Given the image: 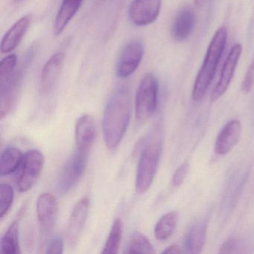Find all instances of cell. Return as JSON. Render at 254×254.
Segmentation results:
<instances>
[{"mask_svg":"<svg viewBox=\"0 0 254 254\" xmlns=\"http://www.w3.org/2000/svg\"><path fill=\"white\" fill-rule=\"evenodd\" d=\"M242 53V46L241 44H236L232 47L221 69L219 80L211 94L212 102L219 99L228 90Z\"/></svg>","mask_w":254,"mask_h":254,"instance_id":"obj_12","label":"cell"},{"mask_svg":"<svg viewBox=\"0 0 254 254\" xmlns=\"http://www.w3.org/2000/svg\"><path fill=\"white\" fill-rule=\"evenodd\" d=\"M131 95L128 87H119L107 103L102 120L104 140L110 150L120 145L130 124Z\"/></svg>","mask_w":254,"mask_h":254,"instance_id":"obj_1","label":"cell"},{"mask_svg":"<svg viewBox=\"0 0 254 254\" xmlns=\"http://www.w3.org/2000/svg\"><path fill=\"white\" fill-rule=\"evenodd\" d=\"M209 0H194L195 5H197L199 8H202L205 5L209 2Z\"/></svg>","mask_w":254,"mask_h":254,"instance_id":"obj_32","label":"cell"},{"mask_svg":"<svg viewBox=\"0 0 254 254\" xmlns=\"http://www.w3.org/2000/svg\"><path fill=\"white\" fill-rule=\"evenodd\" d=\"M18 220H15L8 227V230L1 239V251L5 254H18L20 251L19 243Z\"/></svg>","mask_w":254,"mask_h":254,"instance_id":"obj_22","label":"cell"},{"mask_svg":"<svg viewBox=\"0 0 254 254\" xmlns=\"http://www.w3.org/2000/svg\"><path fill=\"white\" fill-rule=\"evenodd\" d=\"M24 66L16 69L6 79L0 81V117L3 120L15 110L18 103L24 75Z\"/></svg>","mask_w":254,"mask_h":254,"instance_id":"obj_6","label":"cell"},{"mask_svg":"<svg viewBox=\"0 0 254 254\" xmlns=\"http://www.w3.org/2000/svg\"><path fill=\"white\" fill-rule=\"evenodd\" d=\"M196 23V16L191 8L181 10L175 17L172 27V35L175 41L187 40L192 33Z\"/></svg>","mask_w":254,"mask_h":254,"instance_id":"obj_17","label":"cell"},{"mask_svg":"<svg viewBox=\"0 0 254 254\" xmlns=\"http://www.w3.org/2000/svg\"><path fill=\"white\" fill-rule=\"evenodd\" d=\"M64 248V240L62 236H56L49 243L48 247L47 248V254H63Z\"/></svg>","mask_w":254,"mask_h":254,"instance_id":"obj_29","label":"cell"},{"mask_svg":"<svg viewBox=\"0 0 254 254\" xmlns=\"http://www.w3.org/2000/svg\"><path fill=\"white\" fill-rule=\"evenodd\" d=\"M178 213L176 211L168 212L161 217L154 227V236L157 240L165 241L173 234L178 222Z\"/></svg>","mask_w":254,"mask_h":254,"instance_id":"obj_21","label":"cell"},{"mask_svg":"<svg viewBox=\"0 0 254 254\" xmlns=\"http://www.w3.org/2000/svg\"><path fill=\"white\" fill-rule=\"evenodd\" d=\"M14 190L8 184L0 185V218H4L11 209L14 200Z\"/></svg>","mask_w":254,"mask_h":254,"instance_id":"obj_25","label":"cell"},{"mask_svg":"<svg viewBox=\"0 0 254 254\" xmlns=\"http://www.w3.org/2000/svg\"><path fill=\"white\" fill-rule=\"evenodd\" d=\"M23 155L19 148L14 146L7 147L2 151L0 160V175L7 176L15 172L23 163Z\"/></svg>","mask_w":254,"mask_h":254,"instance_id":"obj_20","label":"cell"},{"mask_svg":"<svg viewBox=\"0 0 254 254\" xmlns=\"http://www.w3.org/2000/svg\"><path fill=\"white\" fill-rule=\"evenodd\" d=\"M84 0H63L53 26L56 36L62 35L82 5Z\"/></svg>","mask_w":254,"mask_h":254,"instance_id":"obj_18","label":"cell"},{"mask_svg":"<svg viewBox=\"0 0 254 254\" xmlns=\"http://www.w3.org/2000/svg\"><path fill=\"white\" fill-rule=\"evenodd\" d=\"M65 55L62 52L53 54L46 62L40 78V91L43 95L51 93L63 69Z\"/></svg>","mask_w":254,"mask_h":254,"instance_id":"obj_13","label":"cell"},{"mask_svg":"<svg viewBox=\"0 0 254 254\" xmlns=\"http://www.w3.org/2000/svg\"><path fill=\"white\" fill-rule=\"evenodd\" d=\"M127 253L129 254H152L155 253V250L145 235L139 231H135L130 239Z\"/></svg>","mask_w":254,"mask_h":254,"instance_id":"obj_24","label":"cell"},{"mask_svg":"<svg viewBox=\"0 0 254 254\" xmlns=\"http://www.w3.org/2000/svg\"><path fill=\"white\" fill-rule=\"evenodd\" d=\"M206 224L197 221L189 230L185 240V249L190 254H200L204 246Z\"/></svg>","mask_w":254,"mask_h":254,"instance_id":"obj_19","label":"cell"},{"mask_svg":"<svg viewBox=\"0 0 254 254\" xmlns=\"http://www.w3.org/2000/svg\"><path fill=\"white\" fill-rule=\"evenodd\" d=\"M254 85V59L250 64L242 84V90L244 93H248L252 90Z\"/></svg>","mask_w":254,"mask_h":254,"instance_id":"obj_27","label":"cell"},{"mask_svg":"<svg viewBox=\"0 0 254 254\" xmlns=\"http://www.w3.org/2000/svg\"><path fill=\"white\" fill-rule=\"evenodd\" d=\"M182 249L181 247L178 245H172L169 248H166L163 254H181Z\"/></svg>","mask_w":254,"mask_h":254,"instance_id":"obj_31","label":"cell"},{"mask_svg":"<svg viewBox=\"0 0 254 254\" xmlns=\"http://www.w3.org/2000/svg\"><path fill=\"white\" fill-rule=\"evenodd\" d=\"M17 57L10 54L0 62V81L9 78L17 69Z\"/></svg>","mask_w":254,"mask_h":254,"instance_id":"obj_26","label":"cell"},{"mask_svg":"<svg viewBox=\"0 0 254 254\" xmlns=\"http://www.w3.org/2000/svg\"><path fill=\"white\" fill-rule=\"evenodd\" d=\"M96 137V126L94 119L90 115L80 117L75 128L76 149L90 154Z\"/></svg>","mask_w":254,"mask_h":254,"instance_id":"obj_14","label":"cell"},{"mask_svg":"<svg viewBox=\"0 0 254 254\" xmlns=\"http://www.w3.org/2000/svg\"><path fill=\"white\" fill-rule=\"evenodd\" d=\"M188 169L189 164L187 162L183 163L177 169L172 177V184L174 187H178L183 184L186 176H187Z\"/></svg>","mask_w":254,"mask_h":254,"instance_id":"obj_28","label":"cell"},{"mask_svg":"<svg viewBox=\"0 0 254 254\" xmlns=\"http://www.w3.org/2000/svg\"><path fill=\"white\" fill-rule=\"evenodd\" d=\"M227 32L225 26H221L215 32L206 50L204 60L197 73L193 86L191 96L196 102L201 100L207 92L222 57L227 44Z\"/></svg>","mask_w":254,"mask_h":254,"instance_id":"obj_2","label":"cell"},{"mask_svg":"<svg viewBox=\"0 0 254 254\" xmlns=\"http://www.w3.org/2000/svg\"><path fill=\"white\" fill-rule=\"evenodd\" d=\"M162 0H133L129 8V20L136 26H146L157 20L161 11Z\"/></svg>","mask_w":254,"mask_h":254,"instance_id":"obj_10","label":"cell"},{"mask_svg":"<svg viewBox=\"0 0 254 254\" xmlns=\"http://www.w3.org/2000/svg\"><path fill=\"white\" fill-rule=\"evenodd\" d=\"M158 103V82L153 74L144 75L135 99V116L139 123L148 121L155 113Z\"/></svg>","mask_w":254,"mask_h":254,"instance_id":"obj_4","label":"cell"},{"mask_svg":"<svg viewBox=\"0 0 254 254\" xmlns=\"http://www.w3.org/2000/svg\"><path fill=\"white\" fill-rule=\"evenodd\" d=\"M90 209V198L84 197L74 206L68 223L67 239L68 245L70 248L76 246L82 234Z\"/></svg>","mask_w":254,"mask_h":254,"instance_id":"obj_11","label":"cell"},{"mask_svg":"<svg viewBox=\"0 0 254 254\" xmlns=\"http://www.w3.org/2000/svg\"><path fill=\"white\" fill-rule=\"evenodd\" d=\"M238 247V242L233 239H229L226 241L220 248L219 254H230L236 251Z\"/></svg>","mask_w":254,"mask_h":254,"instance_id":"obj_30","label":"cell"},{"mask_svg":"<svg viewBox=\"0 0 254 254\" xmlns=\"http://www.w3.org/2000/svg\"><path fill=\"white\" fill-rule=\"evenodd\" d=\"M123 224L120 218L114 221L110 232L108 239L104 247L102 254H117L121 245L123 238Z\"/></svg>","mask_w":254,"mask_h":254,"instance_id":"obj_23","label":"cell"},{"mask_svg":"<svg viewBox=\"0 0 254 254\" xmlns=\"http://www.w3.org/2000/svg\"><path fill=\"white\" fill-rule=\"evenodd\" d=\"M89 154L75 149L65 163L58 181V190L61 194H66L76 187L87 167Z\"/></svg>","mask_w":254,"mask_h":254,"instance_id":"obj_5","label":"cell"},{"mask_svg":"<svg viewBox=\"0 0 254 254\" xmlns=\"http://www.w3.org/2000/svg\"><path fill=\"white\" fill-rule=\"evenodd\" d=\"M242 125L237 120H231L221 129L215 141V149L218 155L228 154L239 142Z\"/></svg>","mask_w":254,"mask_h":254,"instance_id":"obj_16","label":"cell"},{"mask_svg":"<svg viewBox=\"0 0 254 254\" xmlns=\"http://www.w3.org/2000/svg\"><path fill=\"white\" fill-rule=\"evenodd\" d=\"M163 139L160 127H156L145 142L136 169L135 189L138 194H142L151 187L161 156Z\"/></svg>","mask_w":254,"mask_h":254,"instance_id":"obj_3","label":"cell"},{"mask_svg":"<svg viewBox=\"0 0 254 254\" xmlns=\"http://www.w3.org/2000/svg\"><path fill=\"white\" fill-rule=\"evenodd\" d=\"M102 1H105V0H102Z\"/></svg>","mask_w":254,"mask_h":254,"instance_id":"obj_33","label":"cell"},{"mask_svg":"<svg viewBox=\"0 0 254 254\" xmlns=\"http://www.w3.org/2000/svg\"><path fill=\"white\" fill-rule=\"evenodd\" d=\"M59 215L57 199L51 193H43L37 201V216L41 228V237L45 239L54 228Z\"/></svg>","mask_w":254,"mask_h":254,"instance_id":"obj_9","label":"cell"},{"mask_svg":"<svg viewBox=\"0 0 254 254\" xmlns=\"http://www.w3.org/2000/svg\"><path fill=\"white\" fill-rule=\"evenodd\" d=\"M44 163V154L38 150H30L24 154L17 181L19 191L26 192L35 187L42 173Z\"/></svg>","mask_w":254,"mask_h":254,"instance_id":"obj_7","label":"cell"},{"mask_svg":"<svg viewBox=\"0 0 254 254\" xmlns=\"http://www.w3.org/2000/svg\"><path fill=\"white\" fill-rule=\"evenodd\" d=\"M144 47L139 40L127 43L122 50L117 62L116 73L120 78L133 75L139 67L143 58Z\"/></svg>","mask_w":254,"mask_h":254,"instance_id":"obj_8","label":"cell"},{"mask_svg":"<svg viewBox=\"0 0 254 254\" xmlns=\"http://www.w3.org/2000/svg\"><path fill=\"white\" fill-rule=\"evenodd\" d=\"M32 21V14H26L19 19L2 37L0 50L2 54H9L23 41Z\"/></svg>","mask_w":254,"mask_h":254,"instance_id":"obj_15","label":"cell"}]
</instances>
